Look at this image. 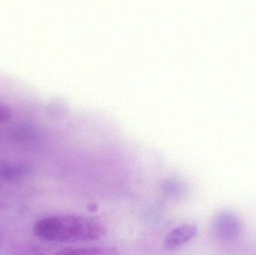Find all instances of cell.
<instances>
[{"label": "cell", "mask_w": 256, "mask_h": 255, "mask_svg": "<svg viewBox=\"0 0 256 255\" xmlns=\"http://www.w3.org/2000/svg\"><path fill=\"white\" fill-rule=\"evenodd\" d=\"M39 238L51 242L93 241L106 234L103 223L79 216H60L39 220L34 226Z\"/></svg>", "instance_id": "1"}, {"label": "cell", "mask_w": 256, "mask_h": 255, "mask_svg": "<svg viewBox=\"0 0 256 255\" xmlns=\"http://www.w3.org/2000/svg\"><path fill=\"white\" fill-rule=\"evenodd\" d=\"M242 231L240 219L231 211H220L212 220V235L222 242L236 241L240 236Z\"/></svg>", "instance_id": "2"}, {"label": "cell", "mask_w": 256, "mask_h": 255, "mask_svg": "<svg viewBox=\"0 0 256 255\" xmlns=\"http://www.w3.org/2000/svg\"><path fill=\"white\" fill-rule=\"evenodd\" d=\"M195 225L184 224L173 229L166 238L164 247L167 250H174L189 242L197 234Z\"/></svg>", "instance_id": "3"}, {"label": "cell", "mask_w": 256, "mask_h": 255, "mask_svg": "<svg viewBox=\"0 0 256 255\" xmlns=\"http://www.w3.org/2000/svg\"><path fill=\"white\" fill-rule=\"evenodd\" d=\"M116 250L110 247H88L64 249L56 255H116Z\"/></svg>", "instance_id": "4"}, {"label": "cell", "mask_w": 256, "mask_h": 255, "mask_svg": "<svg viewBox=\"0 0 256 255\" xmlns=\"http://www.w3.org/2000/svg\"><path fill=\"white\" fill-rule=\"evenodd\" d=\"M12 117V111L7 106L0 105V123L8 121Z\"/></svg>", "instance_id": "5"}]
</instances>
